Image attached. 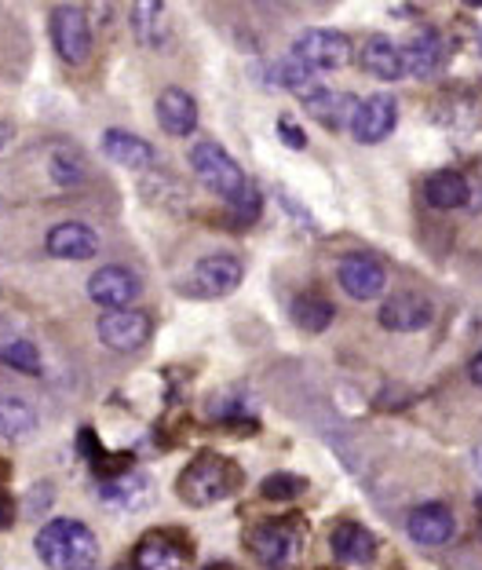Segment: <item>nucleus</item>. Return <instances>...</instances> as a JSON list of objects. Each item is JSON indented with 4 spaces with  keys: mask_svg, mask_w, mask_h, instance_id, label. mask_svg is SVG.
Instances as JSON below:
<instances>
[{
    "mask_svg": "<svg viewBox=\"0 0 482 570\" xmlns=\"http://www.w3.org/2000/svg\"><path fill=\"white\" fill-rule=\"evenodd\" d=\"M406 534L416 541V546H427V549L450 546L453 534H458V515H453L450 504H442V501L416 504L406 520Z\"/></svg>",
    "mask_w": 482,
    "mask_h": 570,
    "instance_id": "nucleus-14",
    "label": "nucleus"
},
{
    "mask_svg": "<svg viewBox=\"0 0 482 570\" xmlns=\"http://www.w3.org/2000/svg\"><path fill=\"white\" fill-rule=\"evenodd\" d=\"M102 154H107L114 165H125V168H150L154 158H158V150H154L147 139L121 132V128L102 132Z\"/></svg>",
    "mask_w": 482,
    "mask_h": 570,
    "instance_id": "nucleus-22",
    "label": "nucleus"
},
{
    "mask_svg": "<svg viewBox=\"0 0 482 570\" xmlns=\"http://www.w3.org/2000/svg\"><path fill=\"white\" fill-rule=\"evenodd\" d=\"M289 315L296 322V330L322 333V330H329V322L336 318V307L325 301V296H318V293H299V296H293Z\"/></svg>",
    "mask_w": 482,
    "mask_h": 570,
    "instance_id": "nucleus-25",
    "label": "nucleus"
},
{
    "mask_svg": "<svg viewBox=\"0 0 482 570\" xmlns=\"http://www.w3.org/2000/svg\"><path fill=\"white\" fill-rule=\"evenodd\" d=\"M432 118L446 132H475L482 125V99L475 92H442L432 107Z\"/></svg>",
    "mask_w": 482,
    "mask_h": 570,
    "instance_id": "nucleus-17",
    "label": "nucleus"
},
{
    "mask_svg": "<svg viewBox=\"0 0 482 570\" xmlns=\"http://www.w3.org/2000/svg\"><path fill=\"white\" fill-rule=\"evenodd\" d=\"M48 173H51V179H56L59 187H81L85 184V161L77 158V154H67V150L51 154Z\"/></svg>",
    "mask_w": 482,
    "mask_h": 570,
    "instance_id": "nucleus-29",
    "label": "nucleus"
},
{
    "mask_svg": "<svg viewBox=\"0 0 482 570\" xmlns=\"http://www.w3.org/2000/svg\"><path fill=\"white\" fill-rule=\"evenodd\" d=\"M37 428V413L22 399H0V439H26Z\"/></svg>",
    "mask_w": 482,
    "mask_h": 570,
    "instance_id": "nucleus-26",
    "label": "nucleus"
},
{
    "mask_svg": "<svg viewBox=\"0 0 482 570\" xmlns=\"http://www.w3.org/2000/svg\"><path fill=\"white\" fill-rule=\"evenodd\" d=\"M190 168H194V176H198L213 194H219V198H224L227 205L238 202L242 194L249 190V184H253V179L242 173V165L234 161L230 154L219 147V142H213V139L198 142V147L190 150Z\"/></svg>",
    "mask_w": 482,
    "mask_h": 570,
    "instance_id": "nucleus-5",
    "label": "nucleus"
},
{
    "mask_svg": "<svg viewBox=\"0 0 482 570\" xmlns=\"http://www.w3.org/2000/svg\"><path fill=\"white\" fill-rule=\"evenodd\" d=\"M205 570H238L234 563H213V567H205Z\"/></svg>",
    "mask_w": 482,
    "mask_h": 570,
    "instance_id": "nucleus-37",
    "label": "nucleus"
},
{
    "mask_svg": "<svg viewBox=\"0 0 482 570\" xmlns=\"http://www.w3.org/2000/svg\"><path fill=\"white\" fill-rule=\"evenodd\" d=\"M99 341L110 347V352H139L142 344L150 341L154 333V322L147 311H136V307H125V311H107L99 318Z\"/></svg>",
    "mask_w": 482,
    "mask_h": 570,
    "instance_id": "nucleus-10",
    "label": "nucleus"
},
{
    "mask_svg": "<svg viewBox=\"0 0 482 570\" xmlns=\"http://www.w3.org/2000/svg\"><path fill=\"white\" fill-rule=\"evenodd\" d=\"M442 62H446V41H442L439 30H416L406 48H402V67H406L410 77L416 81H427V77H435L442 70Z\"/></svg>",
    "mask_w": 482,
    "mask_h": 570,
    "instance_id": "nucleus-16",
    "label": "nucleus"
},
{
    "mask_svg": "<svg viewBox=\"0 0 482 570\" xmlns=\"http://www.w3.org/2000/svg\"><path fill=\"white\" fill-rule=\"evenodd\" d=\"M81 453H85V458H99V439L92 435V432H88V428H85V432H81Z\"/></svg>",
    "mask_w": 482,
    "mask_h": 570,
    "instance_id": "nucleus-34",
    "label": "nucleus"
},
{
    "mask_svg": "<svg viewBox=\"0 0 482 570\" xmlns=\"http://www.w3.org/2000/svg\"><path fill=\"white\" fill-rule=\"evenodd\" d=\"M468 373H472V381H475V387H482V352L472 358V366H468Z\"/></svg>",
    "mask_w": 482,
    "mask_h": 570,
    "instance_id": "nucleus-35",
    "label": "nucleus"
},
{
    "mask_svg": "<svg viewBox=\"0 0 482 570\" xmlns=\"http://www.w3.org/2000/svg\"><path fill=\"white\" fill-rule=\"evenodd\" d=\"M51 41L67 67H85L92 56V22L81 4H59L51 11Z\"/></svg>",
    "mask_w": 482,
    "mask_h": 570,
    "instance_id": "nucleus-8",
    "label": "nucleus"
},
{
    "mask_svg": "<svg viewBox=\"0 0 482 570\" xmlns=\"http://www.w3.org/2000/svg\"><path fill=\"white\" fill-rule=\"evenodd\" d=\"M351 136L358 142H384L399 125V102L395 96H370L355 102L351 110Z\"/></svg>",
    "mask_w": 482,
    "mask_h": 570,
    "instance_id": "nucleus-12",
    "label": "nucleus"
},
{
    "mask_svg": "<svg viewBox=\"0 0 482 570\" xmlns=\"http://www.w3.org/2000/svg\"><path fill=\"white\" fill-rule=\"evenodd\" d=\"M479 56H482V30H479Z\"/></svg>",
    "mask_w": 482,
    "mask_h": 570,
    "instance_id": "nucleus-39",
    "label": "nucleus"
},
{
    "mask_svg": "<svg viewBox=\"0 0 482 570\" xmlns=\"http://www.w3.org/2000/svg\"><path fill=\"white\" fill-rule=\"evenodd\" d=\"M475 472H479V475H482V446H479V450H475Z\"/></svg>",
    "mask_w": 482,
    "mask_h": 570,
    "instance_id": "nucleus-38",
    "label": "nucleus"
},
{
    "mask_svg": "<svg viewBox=\"0 0 482 570\" xmlns=\"http://www.w3.org/2000/svg\"><path fill=\"white\" fill-rule=\"evenodd\" d=\"M99 501L107 509L117 512H139L147 509L150 501V479L139 475V472H128L121 479H110V483H99Z\"/></svg>",
    "mask_w": 482,
    "mask_h": 570,
    "instance_id": "nucleus-21",
    "label": "nucleus"
},
{
    "mask_svg": "<svg viewBox=\"0 0 482 570\" xmlns=\"http://www.w3.org/2000/svg\"><path fill=\"white\" fill-rule=\"evenodd\" d=\"M45 249L56 261H92L99 253V235L85 224H59L48 230Z\"/></svg>",
    "mask_w": 482,
    "mask_h": 570,
    "instance_id": "nucleus-18",
    "label": "nucleus"
},
{
    "mask_svg": "<svg viewBox=\"0 0 482 570\" xmlns=\"http://www.w3.org/2000/svg\"><path fill=\"white\" fill-rule=\"evenodd\" d=\"M37 556L48 570H92L99 560V541L81 520H51L37 530Z\"/></svg>",
    "mask_w": 482,
    "mask_h": 570,
    "instance_id": "nucleus-2",
    "label": "nucleus"
},
{
    "mask_svg": "<svg viewBox=\"0 0 482 570\" xmlns=\"http://www.w3.org/2000/svg\"><path fill=\"white\" fill-rule=\"evenodd\" d=\"M278 136L289 142L293 150H299V147H307V136H304V128H299L289 114H282V121H278Z\"/></svg>",
    "mask_w": 482,
    "mask_h": 570,
    "instance_id": "nucleus-32",
    "label": "nucleus"
},
{
    "mask_svg": "<svg viewBox=\"0 0 482 570\" xmlns=\"http://www.w3.org/2000/svg\"><path fill=\"white\" fill-rule=\"evenodd\" d=\"M139 293H142V282L136 271H128L121 264H107V267H99L92 278H88V296L99 304V307H107V311H125V307H132L139 301Z\"/></svg>",
    "mask_w": 482,
    "mask_h": 570,
    "instance_id": "nucleus-11",
    "label": "nucleus"
},
{
    "mask_svg": "<svg viewBox=\"0 0 482 570\" xmlns=\"http://www.w3.org/2000/svg\"><path fill=\"white\" fill-rule=\"evenodd\" d=\"M8 142H11V128H8V125H0V150H4Z\"/></svg>",
    "mask_w": 482,
    "mask_h": 570,
    "instance_id": "nucleus-36",
    "label": "nucleus"
},
{
    "mask_svg": "<svg viewBox=\"0 0 482 570\" xmlns=\"http://www.w3.org/2000/svg\"><path fill=\"white\" fill-rule=\"evenodd\" d=\"M0 362H4L8 370L26 373V377H37V373H41V352H37V344H30V341H11L4 352H0Z\"/></svg>",
    "mask_w": 482,
    "mask_h": 570,
    "instance_id": "nucleus-27",
    "label": "nucleus"
},
{
    "mask_svg": "<svg viewBox=\"0 0 482 570\" xmlns=\"http://www.w3.org/2000/svg\"><path fill=\"white\" fill-rule=\"evenodd\" d=\"M329 549L336 556V563L344 567H366L376 556V538L362 523H341L329 534Z\"/></svg>",
    "mask_w": 482,
    "mask_h": 570,
    "instance_id": "nucleus-19",
    "label": "nucleus"
},
{
    "mask_svg": "<svg viewBox=\"0 0 482 570\" xmlns=\"http://www.w3.org/2000/svg\"><path fill=\"white\" fill-rule=\"evenodd\" d=\"M362 70L376 81H399V77H406V67H402V48L395 41H387V37H370L366 45H362Z\"/></svg>",
    "mask_w": 482,
    "mask_h": 570,
    "instance_id": "nucleus-23",
    "label": "nucleus"
},
{
    "mask_svg": "<svg viewBox=\"0 0 482 570\" xmlns=\"http://www.w3.org/2000/svg\"><path fill=\"white\" fill-rule=\"evenodd\" d=\"M435 315V307L427 296L421 293H395V296H387V301L381 304V326L391 330V333H416V330H424L427 322H432Z\"/></svg>",
    "mask_w": 482,
    "mask_h": 570,
    "instance_id": "nucleus-15",
    "label": "nucleus"
},
{
    "mask_svg": "<svg viewBox=\"0 0 482 570\" xmlns=\"http://www.w3.org/2000/svg\"><path fill=\"white\" fill-rule=\"evenodd\" d=\"M117 570H136V567H132V563H128V567H117Z\"/></svg>",
    "mask_w": 482,
    "mask_h": 570,
    "instance_id": "nucleus-40",
    "label": "nucleus"
},
{
    "mask_svg": "<svg viewBox=\"0 0 482 570\" xmlns=\"http://www.w3.org/2000/svg\"><path fill=\"white\" fill-rule=\"evenodd\" d=\"M336 282H341V289L351 296V301H376V296L384 293L387 275L376 256L351 253L341 261V267H336Z\"/></svg>",
    "mask_w": 482,
    "mask_h": 570,
    "instance_id": "nucleus-13",
    "label": "nucleus"
},
{
    "mask_svg": "<svg viewBox=\"0 0 482 570\" xmlns=\"http://www.w3.org/2000/svg\"><path fill=\"white\" fill-rule=\"evenodd\" d=\"M259 209H264V202H259L256 184H249V190H245L242 198L230 205V213H234V216H230V224H234V227H249L253 219L259 216Z\"/></svg>",
    "mask_w": 482,
    "mask_h": 570,
    "instance_id": "nucleus-30",
    "label": "nucleus"
},
{
    "mask_svg": "<svg viewBox=\"0 0 482 570\" xmlns=\"http://www.w3.org/2000/svg\"><path fill=\"white\" fill-rule=\"evenodd\" d=\"M158 125L168 136H190L198 128V102L184 88H165L158 96Z\"/></svg>",
    "mask_w": 482,
    "mask_h": 570,
    "instance_id": "nucleus-20",
    "label": "nucleus"
},
{
    "mask_svg": "<svg viewBox=\"0 0 482 570\" xmlns=\"http://www.w3.org/2000/svg\"><path fill=\"white\" fill-rule=\"evenodd\" d=\"M275 81L285 85L289 92L304 102L311 118H318L325 128H336L351 121V110H355V102H351L344 92H333V88H325L315 73H311L307 67H299L296 59H285L275 67Z\"/></svg>",
    "mask_w": 482,
    "mask_h": 570,
    "instance_id": "nucleus-3",
    "label": "nucleus"
},
{
    "mask_svg": "<svg viewBox=\"0 0 482 570\" xmlns=\"http://www.w3.org/2000/svg\"><path fill=\"white\" fill-rule=\"evenodd\" d=\"M161 11H165V4H158V0H154V4H150V0L132 4V26H136L139 41H150V37H154V26H158Z\"/></svg>",
    "mask_w": 482,
    "mask_h": 570,
    "instance_id": "nucleus-31",
    "label": "nucleus"
},
{
    "mask_svg": "<svg viewBox=\"0 0 482 570\" xmlns=\"http://www.w3.org/2000/svg\"><path fill=\"white\" fill-rule=\"evenodd\" d=\"M245 483V472L224 453H198L176 479V494L190 509H213V504L234 498Z\"/></svg>",
    "mask_w": 482,
    "mask_h": 570,
    "instance_id": "nucleus-1",
    "label": "nucleus"
},
{
    "mask_svg": "<svg viewBox=\"0 0 482 570\" xmlns=\"http://www.w3.org/2000/svg\"><path fill=\"white\" fill-rule=\"evenodd\" d=\"M16 523V501H11L8 487H0V530H8Z\"/></svg>",
    "mask_w": 482,
    "mask_h": 570,
    "instance_id": "nucleus-33",
    "label": "nucleus"
},
{
    "mask_svg": "<svg viewBox=\"0 0 482 570\" xmlns=\"http://www.w3.org/2000/svg\"><path fill=\"white\" fill-rule=\"evenodd\" d=\"M304 546H307V530H304V520H296V515L264 520L245 534V549H249V556L264 570L293 567L299 556H304Z\"/></svg>",
    "mask_w": 482,
    "mask_h": 570,
    "instance_id": "nucleus-4",
    "label": "nucleus"
},
{
    "mask_svg": "<svg viewBox=\"0 0 482 570\" xmlns=\"http://www.w3.org/2000/svg\"><path fill=\"white\" fill-rule=\"evenodd\" d=\"M245 267L238 256L230 253H213L190 267V275L179 282V293L194 296V301H224L242 285Z\"/></svg>",
    "mask_w": 482,
    "mask_h": 570,
    "instance_id": "nucleus-6",
    "label": "nucleus"
},
{
    "mask_svg": "<svg viewBox=\"0 0 482 570\" xmlns=\"http://www.w3.org/2000/svg\"><path fill=\"white\" fill-rule=\"evenodd\" d=\"M194 546L179 530H150L132 549L136 570H190Z\"/></svg>",
    "mask_w": 482,
    "mask_h": 570,
    "instance_id": "nucleus-9",
    "label": "nucleus"
},
{
    "mask_svg": "<svg viewBox=\"0 0 482 570\" xmlns=\"http://www.w3.org/2000/svg\"><path fill=\"white\" fill-rule=\"evenodd\" d=\"M424 198L432 209L439 213H453V209H461V205L472 202V184L461 176V173H453V168H446V173H435V176H427V184H424Z\"/></svg>",
    "mask_w": 482,
    "mask_h": 570,
    "instance_id": "nucleus-24",
    "label": "nucleus"
},
{
    "mask_svg": "<svg viewBox=\"0 0 482 570\" xmlns=\"http://www.w3.org/2000/svg\"><path fill=\"white\" fill-rule=\"evenodd\" d=\"M355 48L341 33V30H322V26H311V30H299L293 41V59L299 67H307L311 73H333L344 70Z\"/></svg>",
    "mask_w": 482,
    "mask_h": 570,
    "instance_id": "nucleus-7",
    "label": "nucleus"
},
{
    "mask_svg": "<svg viewBox=\"0 0 482 570\" xmlns=\"http://www.w3.org/2000/svg\"><path fill=\"white\" fill-rule=\"evenodd\" d=\"M307 490V483L299 475H293V472H275V475H267L264 479V487H259V494H264L267 501H296L299 494Z\"/></svg>",
    "mask_w": 482,
    "mask_h": 570,
    "instance_id": "nucleus-28",
    "label": "nucleus"
}]
</instances>
